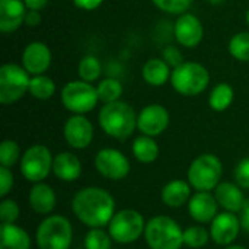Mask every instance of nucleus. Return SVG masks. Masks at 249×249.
<instances>
[{
    "label": "nucleus",
    "mask_w": 249,
    "mask_h": 249,
    "mask_svg": "<svg viewBox=\"0 0 249 249\" xmlns=\"http://www.w3.org/2000/svg\"><path fill=\"white\" fill-rule=\"evenodd\" d=\"M23 0H0V31L4 34L16 31L26 16Z\"/></svg>",
    "instance_id": "18"
},
{
    "label": "nucleus",
    "mask_w": 249,
    "mask_h": 249,
    "mask_svg": "<svg viewBox=\"0 0 249 249\" xmlns=\"http://www.w3.org/2000/svg\"><path fill=\"white\" fill-rule=\"evenodd\" d=\"M12 187H13V175L9 168L1 166L0 168V197L7 196Z\"/></svg>",
    "instance_id": "37"
},
{
    "label": "nucleus",
    "mask_w": 249,
    "mask_h": 249,
    "mask_svg": "<svg viewBox=\"0 0 249 249\" xmlns=\"http://www.w3.org/2000/svg\"><path fill=\"white\" fill-rule=\"evenodd\" d=\"M99 101L96 88L85 80L69 82L61 90V102L64 108L73 114H86L92 111Z\"/></svg>",
    "instance_id": "7"
},
{
    "label": "nucleus",
    "mask_w": 249,
    "mask_h": 249,
    "mask_svg": "<svg viewBox=\"0 0 249 249\" xmlns=\"http://www.w3.org/2000/svg\"><path fill=\"white\" fill-rule=\"evenodd\" d=\"M71 209L83 225L89 228H102L114 217L115 201L107 190L86 187L74 194Z\"/></svg>",
    "instance_id": "1"
},
{
    "label": "nucleus",
    "mask_w": 249,
    "mask_h": 249,
    "mask_svg": "<svg viewBox=\"0 0 249 249\" xmlns=\"http://www.w3.org/2000/svg\"><path fill=\"white\" fill-rule=\"evenodd\" d=\"M111 236L105 233L99 228H92L85 236V248L86 249H109L111 248Z\"/></svg>",
    "instance_id": "31"
},
{
    "label": "nucleus",
    "mask_w": 249,
    "mask_h": 249,
    "mask_svg": "<svg viewBox=\"0 0 249 249\" xmlns=\"http://www.w3.org/2000/svg\"><path fill=\"white\" fill-rule=\"evenodd\" d=\"M77 73H79L82 80L89 82V83L95 82L99 79V76L102 73V64L95 55H86L80 60L79 67H77Z\"/></svg>",
    "instance_id": "29"
},
{
    "label": "nucleus",
    "mask_w": 249,
    "mask_h": 249,
    "mask_svg": "<svg viewBox=\"0 0 249 249\" xmlns=\"http://www.w3.org/2000/svg\"><path fill=\"white\" fill-rule=\"evenodd\" d=\"M233 98H235L233 88L229 83H219L217 86H214V89L210 93L209 105L212 109L222 112V111H226L232 105Z\"/></svg>",
    "instance_id": "26"
},
{
    "label": "nucleus",
    "mask_w": 249,
    "mask_h": 249,
    "mask_svg": "<svg viewBox=\"0 0 249 249\" xmlns=\"http://www.w3.org/2000/svg\"><path fill=\"white\" fill-rule=\"evenodd\" d=\"M53 172L58 179L66 182H73L79 179L82 174V163L76 155L70 152H61L57 156H54Z\"/></svg>",
    "instance_id": "19"
},
{
    "label": "nucleus",
    "mask_w": 249,
    "mask_h": 249,
    "mask_svg": "<svg viewBox=\"0 0 249 249\" xmlns=\"http://www.w3.org/2000/svg\"><path fill=\"white\" fill-rule=\"evenodd\" d=\"M55 193L54 190L42 182H36L29 191V204L31 209L38 214H48L55 207Z\"/></svg>",
    "instance_id": "20"
},
{
    "label": "nucleus",
    "mask_w": 249,
    "mask_h": 249,
    "mask_svg": "<svg viewBox=\"0 0 249 249\" xmlns=\"http://www.w3.org/2000/svg\"><path fill=\"white\" fill-rule=\"evenodd\" d=\"M71 238L70 222L58 214L45 217L36 229V245L39 249H69Z\"/></svg>",
    "instance_id": "5"
},
{
    "label": "nucleus",
    "mask_w": 249,
    "mask_h": 249,
    "mask_svg": "<svg viewBox=\"0 0 249 249\" xmlns=\"http://www.w3.org/2000/svg\"><path fill=\"white\" fill-rule=\"evenodd\" d=\"M99 125L109 137L125 140L137 127V115L131 105L123 101L104 104L99 111Z\"/></svg>",
    "instance_id": "2"
},
{
    "label": "nucleus",
    "mask_w": 249,
    "mask_h": 249,
    "mask_svg": "<svg viewBox=\"0 0 249 249\" xmlns=\"http://www.w3.org/2000/svg\"><path fill=\"white\" fill-rule=\"evenodd\" d=\"M144 239L150 249H179L184 245V232L168 216H156L146 223Z\"/></svg>",
    "instance_id": "3"
},
{
    "label": "nucleus",
    "mask_w": 249,
    "mask_h": 249,
    "mask_svg": "<svg viewBox=\"0 0 249 249\" xmlns=\"http://www.w3.org/2000/svg\"><path fill=\"white\" fill-rule=\"evenodd\" d=\"M96 171L112 181L124 179L130 172V162L124 153L117 149H102L95 156Z\"/></svg>",
    "instance_id": "11"
},
{
    "label": "nucleus",
    "mask_w": 249,
    "mask_h": 249,
    "mask_svg": "<svg viewBox=\"0 0 249 249\" xmlns=\"http://www.w3.org/2000/svg\"><path fill=\"white\" fill-rule=\"evenodd\" d=\"M160 198L168 207L178 209L191 198V188L185 181L174 179L162 188Z\"/></svg>",
    "instance_id": "23"
},
{
    "label": "nucleus",
    "mask_w": 249,
    "mask_h": 249,
    "mask_svg": "<svg viewBox=\"0 0 249 249\" xmlns=\"http://www.w3.org/2000/svg\"><path fill=\"white\" fill-rule=\"evenodd\" d=\"M28 10H41L48 4V0H23Z\"/></svg>",
    "instance_id": "42"
},
{
    "label": "nucleus",
    "mask_w": 249,
    "mask_h": 249,
    "mask_svg": "<svg viewBox=\"0 0 249 249\" xmlns=\"http://www.w3.org/2000/svg\"><path fill=\"white\" fill-rule=\"evenodd\" d=\"M64 139L73 149H85L92 143L93 125L82 114H74L64 124Z\"/></svg>",
    "instance_id": "13"
},
{
    "label": "nucleus",
    "mask_w": 249,
    "mask_h": 249,
    "mask_svg": "<svg viewBox=\"0 0 249 249\" xmlns=\"http://www.w3.org/2000/svg\"><path fill=\"white\" fill-rule=\"evenodd\" d=\"M219 203L209 191H197L188 201L190 216L198 223H210L219 214Z\"/></svg>",
    "instance_id": "17"
},
{
    "label": "nucleus",
    "mask_w": 249,
    "mask_h": 249,
    "mask_svg": "<svg viewBox=\"0 0 249 249\" xmlns=\"http://www.w3.org/2000/svg\"><path fill=\"white\" fill-rule=\"evenodd\" d=\"M204 35L203 25L197 16L193 13H182L175 22V38L177 41L187 48L197 47Z\"/></svg>",
    "instance_id": "16"
},
{
    "label": "nucleus",
    "mask_w": 249,
    "mask_h": 249,
    "mask_svg": "<svg viewBox=\"0 0 249 249\" xmlns=\"http://www.w3.org/2000/svg\"><path fill=\"white\" fill-rule=\"evenodd\" d=\"M163 60H165L169 66H172L174 69L184 63V61H182V54H181V51H179L177 47H172V45H169V47H166V48L163 50Z\"/></svg>",
    "instance_id": "38"
},
{
    "label": "nucleus",
    "mask_w": 249,
    "mask_h": 249,
    "mask_svg": "<svg viewBox=\"0 0 249 249\" xmlns=\"http://www.w3.org/2000/svg\"><path fill=\"white\" fill-rule=\"evenodd\" d=\"M155 6L166 13L172 15H182L185 13L194 0H152Z\"/></svg>",
    "instance_id": "34"
},
{
    "label": "nucleus",
    "mask_w": 249,
    "mask_h": 249,
    "mask_svg": "<svg viewBox=\"0 0 249 249\" xmlns=\"http://www.w3.org/2000/svg\"><path fill=\"white\" fill-rule=\"evenodd\" d=\"M29 235L15 223H1L0 226V249H29Z\"/></svg>",
    "instance_id": "22"
},
{
    "label": "nucleus",
    "mask_w": 249,
    "mask_h": 249,
    "mask_svg": "<svg viewBox=\"0 0 249 249\" xmlns=\"http://www.w3.org/2000/svg\"><path fill=\"white\" fill-rule=\"evenodd\" d=\"M209 3H212V4H220V3H223L225 0H207Z\"/></svg>",
    "instance_id": "43"
},
{
    "label": "nucleus",
    "mask_w": 249,
    "mask_h": 249,
    "mask_svg": "<svg viewBox=\"0 0 249 249\" xmlns=\"http://www.w3.org/2000/svg\"><path fill=\"white\" fill-rule=\"evenodd\" d=\"M96 90H98L99 101L104 104H109V102L120 101L123 95V85L117 79L108 77L99 82V85L96 86Z\"/></svg>",
    "instance_id": "28"
},
{
    "label": "nucleus",
    "mask_w": 249,
    "mask_h": 249,
    "mask_svg": "<svg viewBox=\"0 0 249 249\" xmlns=\"http://www.w3.org/2000/svg\"><path fill=\"white\" fill-rule=\"evenodd\" d=\"M223 166L216 155L204 153L196 158L188 168V182L197 191H210L220 184Z\"/></svg>",
    "instance_id": "6"
},
{
    "label": "nucleus",
    "mask_w": 249,
    "mask_h": 249,
    "mask_svg": "<svg viewBox=\"0 0 249 249\" xmlns=\"http://www.w3.org/2000/svg\"><path fill=\"white\" fill-rule=\"evenodd\" d=\"M104 0H73L74 6L82 10H95L102 4Z\"/></svg>",
    "instance_id": "40"
},
{
    "label": "nucleus",
    "mask_w": 249,
    "mask_h": 249,
    "mask_svg": "<svg viewBox=\"0 0 249 249\" xmlns=\"http://www.w3.org/2000/svg\"><path fill=\"white\" fill-rule=\"evenodd\" d=\"M133 155L142 163H152L159 156V146L150 136H139L133 142Z\"/></svg>",
    "instance_id": "25"
},
{
    "label": "nucleus",
    "mask_w": 249,
    "mask_h": 249,
    "mask_svg": "<svg viewBox=\"0 0 249 249\" xmlns=\"http://www.w3.org/2000/svg\"><path fill=\"white\" fill-rule=\"evenodd\" d=\"M143 79L150 86H162L171 79L169 64L163 58H150L143 66Z\"/></svg>",
    "instance_id": "24"
},
{
    "label": "nucleus",
    "mask_w": 249,
    "mask_h": 249,
    "mask_svg": "<svg viewBox=\"0 0 249 249\" xmlns=\"http://www.w3.org/2000/svg\"><path fill=\"white\" fill-rule=\"evenodd\" d=\"M29 93L36 99H50L55 93V83L51 77L45 74H38L31 77Z\"/></svg>",
    "instance_id": "27"
},
{
    "label": "nucleus",
    "mask_w": 249,
    "mask_h": 249,
    "mask_svg": "<svg viewBox=\"0 0 249 249\" xmlns=\"http://www.w3.org/2000/svg\"><path fill=\"white\" fill-rule=\"evenodd\" d=\"M210 233L201 226H190L184 231V245L190 248H201L209 242Z\"/></svg>",
    "instance_id": "32"
},
{
    "label": "nucleus",
    "mask_w": 249,
    "mask_h": 249,
    "mask_svg": "<svg viewBox=\"0 0 249 249\" xmlns=\"http://www.w3.org/2000/svg\"><path fill=\"white\" fill-rule=\"evenodd\" d=\"M53 160L54 158L45 146H31L20 159V174L25 179L34 184L41 182L53 171Z\"/></svg>",
    "instance_id": "10"
},
{
    "label": "nucleus",
    "mask_w": 249,
    "mask_h": 249,
    "mask_svg": "<svg viewBox=\"0 0 249 249\" xmlns=\"http://www.w3.org/2000/svg\"><path fill=\"white\" fill-rule=\"evenodd\" d=\"M169 125V112L159 104L144 107L137 115V128L150 137L162 134Z\"/></svg>",
    "instance_id": "12"
},
{
    "label": "nucleus",
    "mask_w": 249,
    "mask_h": 249,
    "mask_svg": "<svg viewBox=\"0 0 249 249\" xmlns=\"http://www.w3.org/2000/svg\"><path fill=\"white\" fill-rule=\"evenodd\" d=\"M241 222L239 217L235 216L232 212L219 213L210 226V236L217 245L228 247L231 245L239 235Z\"/></svg>",
    "instance_id": "14"
},
{
    "label": "nucleus",
    "mask_w": 249,
    "mask_h": 249,
    "mask_svg": "<svg viewBox=\"0 0 249 249\" xmlns=\"http://www.w3.org/2000/svg\"><path fill=\"white\" fill-rule=\"evenodd\" d=\"M239 222H241V228L249 233V198H245L242 209L239 212Z\"/></svg>",
    "instance_id": "39"
},
{
    "label": "nucleus",
    "mask_w": 249,
    "mask_h": 249,
    "mask_svg": "<svg viewBox=\"0 0 249 249\" xmlns=\"http://www.w3.org/2000/svg\"><path fill=\"white\" fill-rule=\"evenodd\" d=\"M19 206L13 200H3L0 203V220L1 223H15L19 217Z\"/></svg>",
    "instance_id": "35"
},
{
    "label": "nucleus",
    "mask_w": 249,
    "mask_h": 249,
    "mask_svg": "<svg viewBox=\"0 0 249 249\" xmlns=\"http://www.w3.org/2000/svg\"><path fill=\"white\" fill-rule=\"evenodd\" d=\"M41 23V15L39 10H28L25 16V25L28 26H38Z\"/></svg>",
    "instance_id": "41"
},
{
    "label": "nucleus",
    "mask_w": 249,
    "mask_h": 249,
    "mask_svg": "<svg viewBox=\"0 0 249 249\" xmlns=\"http://www.w3.org/2000/svg\"><path fill=\"white\" fill-rule=\"evenodd\" d=\"M20 156V149L16 142L4 140L0 144V165L6 168H12Z\"/></svg>",
    "instance_id": "33"
},
{
    "label": "nucleus",
    "mask_w": 249,
    "mask_h": 249,
    "mask_svg": "<svg viewBox=\"0 0 249 249\" xmlns=\"http://www.w3.org/2000/svg\"><path fill=\"white\" fill-rule=\"evenodd\" d=\"M29 73L23 67L13 63L3 64L0 69V102L9 105L19 101L29 92Z\"/></svg>",
    "instance_id": "8"
},
{
    "label": "nucleus",
    "mask_w": 249,
    "mask_h": 249,
    "mask_svg": "<svg viewBox=\"0 0 249 249\" xmlns=\"http://www.w3.org/2000/svg\"><path fill=\"white\" fill-rule=\"evenodd\" d=\"M226 249H247V248H244V247H241V245H233V247H228Z\"/></svg>",
    "instance_id": "44"
},
{
    "label": "nucleus",
    "mask_w": 249,
    "mask_h": 249,
    "mask_svg": "<svg viewBox=\"0 0 249 249\" xmlns=\"http://www.w3.org/2000/svg\"><path fill=\"white\" fill-rule=\"evenodd\" d=\"M247 23H248V26H249V9H248V12H247Z\"/></svg>",
    "instance_id": "45"
},
{
    "label": "nucleus",
    "mask_w": 249,
    "mask_h": 249,
    "mask_svg": "<svg viewBox=\"0 0 249 249\" xmlns=\"http://www.w3.org/2000/svg\"><path fill=\"white\" fill-rule=\"evenodd\" d=\"M144 229L146 225L143 216L133 209H125L115 213L108 223V233L118 244L136 242L142 233H144Z\"/></svg>",
    "instance_id": "9"
},
{
    "label": "nucleus",
    "mask_w": 249,
    "mask_h": 249,
    "mask_svg": "<svg viewBox=\"0 0 249 249\" xmlns=\"http://www.w3.org/2000/svg\"><path fill=\"white\" fill-rule=\"evenodd\" d=\"M214 197L219 206H222L226 212L232 213H239L245 201L241 188L232 182H220L214 188Z\"/></svg>",
    "instance_id": "21"
},
{
    "label": "nucleus",
    "mask_w": 249,
    "mask_h": 249,
    "mask_svg": "<svg viewBox=\"0 0 249 249\" xmlns=\"http://www.w3.org/2000/svg\"><path fill=\"white\" fill-rule=\"evenodd\" d=\"M171 83L178 93L184 96H197L207 89L210 74L203 64L187 61L172 70Z\"/></svg>",
    "instance_id": "4"
},
{
    "label": "nucleus",
    "mask_w": 249,
    "mask_h": 249,
    "mask_svg": "<svg viewBox=\"0 0 249 249\" xmlns=\"http://www.w3.org/2000/svg\"><path fill=\"white\" fill-rule=\"evenodd\" d=\"M229 53L239 61H249V32H239L231 38Z\"/></svg>",
    "instance_id": "30"
},
{
    "label": "nucleus",
    "mask_w": 249,
    "mask_h": 249,
    "mask_svg": "<svg viewBox=\"0 0 249 249\" xmlns=\"http://www.w3.org/2000/svg\"><path fill=\"white\" fill-rule=\"evenodd\" d=\"M50 48L39 41L28 44L22 53V67L32 76L44 74L51 64Z\"/></svg>",
    "instance_id": "15"
},
{
    "label": "nucleus",
    "mask_w": 249,
    "mask_h": 249,
    "mask_svg": "<svg viewBox=\"0 0 249 249\" xmlns=\"http://www.w3.org/2000/svg\"><path fill=\"white\" fill-rule=\"evenodd\" d=\"M235 179L239 187L249 190V158L242 159L235 169Z\"/></svg>",
    "instance_id": "36"
}]
</instances>
